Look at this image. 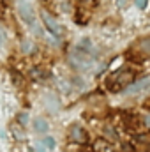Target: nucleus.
<instances>
[{
    "label": "nucleus",
    "mask_w": 150,
    "mask_h": 152,
    "mask_svg": "<svg viewBox=\"0 0 150 152\" xmlns=\"http://www.w3.org/2000/svg\"><path fill=\"white\" fill-rule=\"evenodd\" d=\"M143 118H145V124H147V127H150V115L143 117Z\"/></svg>",
    "instance_id": "18"
},
{
    "label": "nucleus",
    "mask_w": 150,
    "mask_h": 152,
    "mask_svg": "<svg viewBox=\"0 0 150 152\" xmlns=\"http://www.w3.org/2000/svg\"><path fill=\"white\" fill-rule=\"evenodd\" d=\"M69 62H71V66L74 67V69H79V71H87V69H90V66H92V57L88 55V53H85V51H81V50H71L69 51Z\"/></svg>",
    "instance_id": "2"
},
{
    "label": "nucleus",
    "mask_w": 150,
    "mask_h": 152,
    "mask_svg": "<svg viewBox=\"0 0 150 152\" xmlns=\"http://www.w3.org/2000/svg\"><path fill=\"white\" fill-rule=\"evenodd\" d=\"M69 140L74 143H79V145H85V143H88V133L79 124H73L69 127Z\"/></svg>",
    "instance_id": "6"
},
{
    "label": "nucleus",
    "mask_w": 150,
    "mask_h": 152,
    "mask_svg": "<svg viewBox=\"0 0 150 152\" xmlns=\"http://www.w3.org/2000/svg\"><path fill=\"white\" fill-rule=\"evenodd\" d=\"M36 152H46V151H44V149H37Z\"/></svg>",
    "instance_id": "20"
},
{
    "label": "nucleus",
    "mask_w": 150,
    "mask_h": 152,
    "mask_svg": "<svg viewBox=\"0 0 150 152\" xmlns=\"http://www.w3.org/2000/svg\"><path fill=\"white\" fill-rule=\"evenodd\" d=\"M0 16H2V14H0Z\"/></svg>",
    "instance_id": "21"
},
{
    "label": "nucleus",
    "mask_w": 150,
    "mask_h": 152,
    "mask_svg": "<svg viewBox=\"0 0 150 152\" xmlns=\"http://www.w3.org/2000/svg\"><path fill=\"white\" fill-rule=\"evenodd\" d=\"M134 78H136V71L134 69H118L106 78V88L110 92H122L125 90L127 87H131L134 83Z\"/></svg>",
    "instance_id": "1"
},
{
    "label": "nucleus",
    "mask_w": 150,
    "mask_h": 152,
    "mask_svg": "<svg viewBox=\"0 0 150 152\" xmlns=\"http://www.w3.org/2000/svg\"><path fill=\"white\" fill-rule=\"evenodd\" d=\"M134 4H136V7H138L140 11H143V9H147L149 0H134Z\"/></svg>",
    "instance_id": "16"
},
{
    "label": "nucleus",
    "mask_w": 150,
    "mask_h": 152,
    "mask_svg": "<svg viewBox=\"0 0 150 152\" xmlns=\"http://www.w3.org/2000/svg\"><path fill=\"white\" fill-rule=\"evenodd\" d=\"M21 48L25 51H28V50H32V42H25V44H21Z\"/></svg>",
    "instance_id": "17"
},
{
    "label": "nucleus",
    "mask_w": 150,
    "mask_h": 152,
    "mask_svg": "<svg viewBox=\"0 0 150 152\" xmlns=\"http://www.w3.org/2000/svg\"><path fill=\"white\" fill-rule=\"evenodd\" d=\"M32 126H34V131H36V133H39V134H44V133H48V129H50V124H48L42 117L34 118Z\"/></svg>",
    "instance_id": "8"
},
{
    "label": "nucleus",
    "mask_w": 150,
    "mask_h": 152,
    "mask_svg": "<svg viewBox=\"0 0 150 152\" xmlns=\"http://www.w3.org/2000/svg\"><path fill=\"white\" fill-rule=\"evenodd\" d=\"M41 20H42V23H44V27L48 28V32L51 34V36H55V37H62L64 36V28H62V25L48 12V11H41Z\"/></svg>",
    "instance_id": "4"
},
{
    "label": "nucleus",
    "mask_w": 150,
    "mask_h": 152,
    "mask_svg": "<svg viewBox=\"0 0 150 152\" xmlns=\"http://www.w3.org/2000/svg\"><path fill=\"white\" fill-rule=\"evenodd\" d=\"M124 124H125V127H127V129H131V131H136V133H141V131L147 127V124H145V118H143L141 115L131 113V112L124 113Z\"/></svg>",
    "instance_id": "5"
},
{
    "label": "nucleus",
    "mask_w": 150,
    "mask_h": 152,
    "mask_svg": "<svg viewBox=\"0 0 150 152\" xmlns=\"http://www.w3.org/2000/svg\"><path fill=\"white\" fill-rule=\"evenodd\" d=\"M42 142H44V145H46L50 151H53V149L57 147V142H55V138H53V136H46Z\"/></svg>",
    "instance_id": "13"
},
{
    "label": "nucleus",
    "mask_w": 150,
    "mask_h": 152,
    "mask_svg": "<svg viewBox=\"0 0 150 152\" xmlns=\"http://www.w3.org/2000/svg\"><path fill=\"white\" fill-rule=\"evenodd\" d=\"M79 2H81V4H92L94 0H79Z\"/></svg>",
    "instance_id": "19"
},
{
    "label": "nucleus",
    "mask_w": 150,
    "mask_h": 152,
    "mask_svg": "<svg viewBox=\"0 0 150 152\" xmlns=\"http://www.w3.org/2000/svg\"><path fill=\"white\" fill-rule=\"evenodd\" d=\"M11 78H12V81H14V85H18V87H21L23 83H25V78L21 73H18L16 69H11Z\"/></svg>",
    "instance_id": "10"
},
{
    "label": "nucleus",
    "mask_w": 150,
    "mask_h": 152,
    "mask_svg": "<svg viewBox=\"0 0 150 152\" xmlns=\"http://www.w3.org/2000/svg\"><path fill=\"white\" fill-rule=\"evenodd\" d=\"M27 122H28V113H27V112H21V113H18V124L25 126Z\"/></svg>",
    "instance_id": "14"
},
{
    "label": "nucleus",
    "mask_w": 150,
    "mask_h": 152,
    "mask_svg": "<svg viewBox=\"0 0 150 152\" xmlns=\"http://www.w3.org/2000/svg\"><path fill=\"white\" fill-rule=\"evenodd\" d=\"M122 152H136V149H134V145H133V143L124 142V143H122Z\"/></svg>",
    "instance_id": "15"
},
{
    "label": "nucleus",
    "mask_w": 150,
    "mask_h": 152,
    "mask_svg": "<svg viewBox=\"0 0 150 152\" xmlns=\"http://www.w3.org/2000/svg\"><path fill=\"white\" fill-rule=\"evenodd\" d=\"M30 75H32V78L34 80H44V78H48V73L46 71H42L41 67H32V71H30Z\"/></svg>",
    "instance_id": "11"
},
{
    "label": "nucleus",
    "mask_w": 150,
    "mask_h": 152,
    "mask_svg": "<svg viewBox=\"0 0 150 152\" xmlns=\"http://www.w3.org/2000/svg\"><path fill=\"white\" fill-rule=\"evenodd\" d=\"M138 48L141 50V51H145V53H149L150 51V36L149 37H143L140 42H138Z\"/></svg>",
    "instance_id": "12"
},
{
    "label": "nucleus",
    "mask_w": 150,
    "mask_h": 152,
    "mask_svg": "<svg viewBox=\"0 0 150 152\" xmlns=\"http://www.w3.org/2000/svg\"><path fill=\"white\" fill-rule=\"evenodd\" d=\"M125 92L129 96H140V94H150V78H145L141 81L133 83L131 87L125 88Z\"/></svg>",
    "instance_id": "7"
},
{
    "label": "nucleus",
    "mask_w": 150,
    "mask_h": 152,
    "mask_svg": "<svg viewBox=\"0 0 150 152\" xmlns=\"http://www.w3.org/2000/svg\"><path fill=\"white\" fill-rule=\"evenodd\" d=\"M18 14H20V18H21L30 28L36 27V11H34V7H32L30 2L20 0V2H18Z\"/></svg>",
    "instance_id": "3"
},
{
    "label": "nucleus",
    "mask_w": 150,
    "mask_h": 152,
    "mask_svg": "<svg viewBox=\"0 0 150 152\" xmlns=\"http://www.w3.org/2000/svg\"><path fill=\"white\" fill-rule=\"evenodd\" d=\"M11 133H12V136L16 138V140H25V133H23V126L21 124H18V122H14L12 124V127H11Z\"/></svg>",
    "instance_id": "9"
}]
</instances>
